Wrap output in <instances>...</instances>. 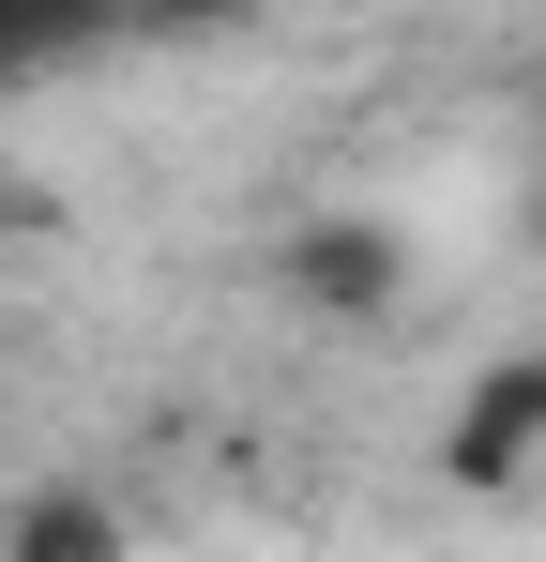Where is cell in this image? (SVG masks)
<instances>
[{"label":"cell","instance_id":"277c9868","mask_svg":"<svg viewBox=\"0 0 546 562\" xmlns=\"http://www.w3.org/2000/svg\"><path fill=\"white\" fill-rule=\"evenodd\" d=\"M15 548H31V562H46V548L91 562V548H122V517H106V502H15Z\"/></svg>","mask_w":546,"mask_h":562},{"label":"cell","instance_id":"6da1fadb","mask_svg":"<svg viewBox=\"0 0 546 562\" xmlns=\"http://www.w3.org/2000/svg\"><path fill=\"white\" fill-rule=\"evenodd\" d=\"M288 289H304L319 319H379V304L410 289V244H395V228H350V213H319V228L288 244Z\"/></svg>","mask_w":546,"mask_h":562},{"label":"cell","instance_id":"3957f363","mask_svg":"<svg viewBox=\"0 0 546 562\" xmlns=\"http://www.w3.org/2000/svg\"><path fill=\"white\" fill-rule=\"evenodd\" d=\"M91 31H122V0H0V77L46 46H91Z\"/></svg>","mask_w":546,"mask_h":562},{"label":"cell","instance_id":"7a4b0ae2","mask_svg":"<svg viewBox=\"0 0 546 562\" xmlns=\"http://www.w3.org/2000/svg\"><path fill=\"white\" fill-rule=\"evenodd\" d=\"M532 441H546V350L470 380V411H455L441 457H455V486H501V471H532Z\"/></svg>","mask_w":546,"mask_h":562}]
</instances>
